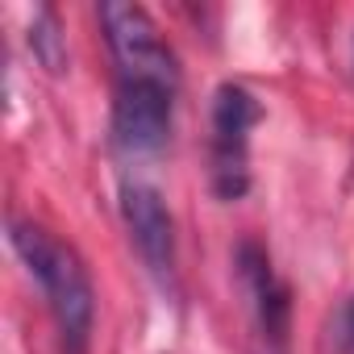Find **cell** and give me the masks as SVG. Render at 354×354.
<instances>
[{
	"label": "cell",
	"mask_w": 354,
	"mask_h": 354,
	"mask_svg": "<svg viewBox=\"0 0 354 354\" xmlns=\"http://www.w3.org/2000/svg\"><path fill=\"white\" fill-rule=\"evenodd\" d=\"M9 242L21 254L26 271L38 279V288L50 304V317L59 325L63 346L71 354H84L88 333H92V317H96V296H92V279H88L80 254L34 221H13Z\"/></svg>",
	"instance_id": "cell-1"
},
{
	"label": "cell",
	"mask_w": 354,
	"mask_h": 354,
	"mask_svg": "<svg viewBox=\"0 0 354 354\" xmlns=\"http://www.w3.org/2000/svg\"><path fill=\"white\" fill-rule=\"evenodd\" d=\"M100 26L117 63V80L129 84H158V88H180V67H175L171 46L162 42L158 26L142 5H125V0H109L100 5Z\"/></svg>",
	"instance_id": "cell-2"
},
{
	"label": "cell",
	"mask_w": 354,
	"mask_h": 354,
	"mask_svg": "<svg viewBox=\"0 0 354 354\" xmlns=\"http://www.w3.org/2000/svg\"><path fill=\"white\" fill-rule=\"evenodd\" d=\"M263 109L242 84H221L213 96V192L238 201L250 188V129Z\"/></svg>",
	"instance_id": "cell-3"
},
{
	"label": "cell",
	"mask_w": 354,
	"mask_h": 354,
	"mask_svg": "<svg viewBox=\"0 0 354 354\" xmlns=\"http://www.w3.org/2000/svg\"><path fill=\"white\" fill-rule=\"evenodd\" d=\"M171 104H175L171 88L117 80V100H113V142H117V150L121 154L162 150L167 133H171Z\"/></svg>",
	"instance_id": "cell-4"
},
{
	"label": "cell",
	"mask_w": 354,
	"mask_h": 354,
	"mask_svg": "<svg viewBox=\"0 0 354 354\" xmlns=\"http://www.w3.org/2000/svg\"><path fill=\"white\" fill-rule=\"evenodd\" d=\"M121 217H125L129 242L142 254L146 271L167 288L175 279V225H171V213H167L162 196L150 184L129 180L121 188Z\"/></svg>",
	"instance_id": "cell-5"
},
{
	"label": "cell",
	"mask_w": 354,
	"mask_h": 354,
	"mask_svg": "<svg viewBox=\"0 0 354 354\" xmlns=\"http://www.w3.org/2000/svg\"><path fill=\"white\" fill-rule=\"evenodd\" d=\"M238 267H242V279H246V292L254 296V313H259V325L267 337L283 342V329H288V300H283V288L267 263V254L254 246V242H242L238 250Z\"/></svg>",
	"instance_id": "cell-6"
},
{
	"label": "cell",
	"mask_w": 354,
	"mask_h": 354,
	"mask_svg": "<svg viewBox=\"0 0 354 354\" xmlns=\"http://www.w3.org/2000/svg\"><path fill=\"white\" fill-rule=\"evenodd\" d=\"M30 46H34V55L42 59L46 71H55V75L63 71V63H67V42H63L59 21H55L50 9L38 13V21H34V30H30Z\"/></svg>",
	"instance_id": "cell-7"
},
{
	"label": "cell",
	"mask_w": 354,
	"mask_h": 354,
	"mask_svg": "<svg viewBox=\"0 0 354 354\" xmlns=\"http://www.w3.org/2000/svg\"><path fill=\"white\" fill-rule=\"evenodd\" d=\"M342 329H346V346L354 350V296H350V304H346V325H342Z\"/></svg>",
	"instance_id": "cell-8"
}]
</instances>
